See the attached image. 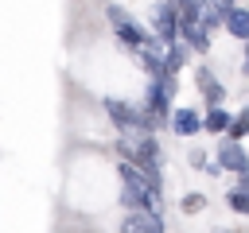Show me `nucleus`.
Listing matches in <instances>:
<instances>
[{
	"label": "nucleus",
	"instance_id": "1",
	"mask_svg": "<svg viewBox=\"0 0 249 233\" xmlns=\"http://www.w3.org/2000/svg\"><path fill=\"white\" fill-rule=\"evenodd\" d=\"M117 175H121V202L128 206V214H160L163 202L160 186H152L132 163H117Z\"/></svg>",
	"mask_w": 249,
	"mask_h": 233
},
{
	"label": "nucleus",
	"instance_id": "11",
	"mask_svg": "<svg viewBox=\"0 0 249 233\" xmlns=\"http://www.w3.org/2000/svg\"><path fill=\"white\" fill-rule=\"evenodd\" d=\"M202 128H206V132H214V136H226V128H230V113H226L222 105L206 109V113H202Z\"/></svg>",
	"mask_w": 249,
	"mask_h": 233
},
{
	"label": "nucleus",
	"instance_id": "16",
	"mask_svg": "<svg viewBox=\"0 0 249 233\" xmlns=\"http://www.w3.org/2000/svg\"><path fill=\"white\" fill-rule=\"evenodd\" d=\"M191 163H195L198 171H206V151H191Z\"/></svg>",
	"mask_w": 249,
	"mask_h": 233
},
{
	"label": "nucleus",
	"instance_id": "4",
	"mask_svg": "<svg viewBox=\"0 0 249 233\" xmlns=\"http://www.w3.org/2000/svg\"><path fill=\"white\" fill-rule=\"evenodd\" d=\"M175 89H179V82H175V78H163V82H148V89H144V105H140V109H144V116L152 120V128L167 124Z\"/></svg>",
	"mask_w": 249,
	"mask_h": 233
},
{
	"label": "nucleus",
	"instance_id": "14",
	"mask_svg": "<svg viewBox=\"0 0 249 233\" xmlns=\"http://www.w3.org/2000/svg\"><path fill=\"white\" fill-rule=\"evenodd\" d=\"M230 210L233 214H249V190H230Z\"/></svg>",
	"mask_w": 249,
	"mask_h": 233
},
{
	"label": "nucleus",
	"instance_id": "8",
	"mask_svg": "<svg viewBox=\"0 0 249 233\" xmlns=\"http://www.w3.org/2000/svg\"><path fill=\"white\" fill-rule=\"evenodd\" d=\"M195 85L202 89V97H206V109H214V105H222V101H226V85L214 78V70L198 66V70H195Z\"/></svg>",
	"mask_w": 249,
	"mask_h": 233
},
{
	"label": "nucleus",
	"instance_id": "10",
	"mask_svg": "<svg viewBox=\"0 0 249 233\" xmlns=\"http://www.w3.org/2000/svg\"><path fill=\"white\" fill-rule=\"evenodd\" d=\"M233 39H241V43H249V8H230V16H226V23H222Z\"/></svg>",
	"mask_w": 249,
	"mask_h": 233
},
{
	"label": "nucleus",
	"instance_id": "12",
	"mask_svg": "<svg viewBox=\"0 0 249 233\" xmlns=\"http://www.w3.org/2000/svg\"><path fill=\"white\" fill-rule=\"evenodd\" d=\"M160 58H163L167 74L175 78V74L183 70V62H187V47H183V43H171V47H163V54H160Z\"/></svg>",
	"mask_w": 249,
	"mask_h": 233
},
{
	"label": "nucleus",
	"instance_id": "17",
	"mask_svg": "<svg viewBox=\"0 0 249 233\" xmlns=\"http://www.w3.org/2000/svg\"><path fill=\"white\" fill-rule=\"evenodd\" d=\"M237 190H249V171H245V175H237Z\"/></svg>",
	"mask_w": 249,
	"mask_h": 233
},
{
	"label": "nucleus",
	"instance_id": "2",
	"mask_svg": "<svg viewBox=\"0 0 249 233\" xmlns=\"http://www.w3.org/2000/svg\"><path fill=\"white\" fill-rule=\"evenodd\" d=\"M105 19H109V27H113V35H117V43L136 58V54H144V50H163L156 39H152V31L140 23V19H132L121 4H109L105 8Z\"/></svg>",
	"mask_w": 249,
	"mask_h": 233
},
{
	"label": "nucleus",
	"instance_id": "6",
	"mask_svg": "<svg viewBox=\"0 0 249 233\" xmlns=\"http://www.w3.org/2000/svg\"><path fill=\"white\" fill-rule=\"evenodd\" d=\"M214 163H218V171H233V175H245V171H249V155H245V148L233 144V140H222V144H218Z\"/></svg>",
	"mask_w": 249,
	"mask_h": 233
},
{
	"label": "nucleus",
	"instance_id": "13",
	"mask_svg": "<svg viewBox=\"0 0 249 233\" xmlns=\"http://www.w3.org/2000/svg\"><path fill=\"white\" fill-rule=\"evenodd\" d=\"M241 136H249V109H241L237 116H230V128H226V140L241 144Z\"/></svg>",
	"mask_w": 249,
	"mask_h": 233
},
{
	"label": "nucleus",
	"instance_id": "15",
	"mask_svg": "<svg viewBox=\"0 0 249 233\" xmlns=\"http://www.w3.org/2000/svg\"><path fill=\"white\" fill-rule=\"evenodd\" d=\"M202 206H206V198H202V194H187V198H183V214H198Z\"/></svg>",
	"mask_w": 249,
	"mask_h": 233
},
{
	"label": "nucleus",
	"instance_id": "7",
	"mask_svg": "<svg viewBox=\"0 0 249 233\" xmlns=\"http://www.w3.org/2000/svg\"><path fill=\"white\" fill-rule=\"evenodd\" d=\"M167 124H171L175 136H198V132H202V113H198L195 105H179V109H171Z\"/></svg>",
	"mask_w": 249,
	"mask_h": 233
},
{
	"label": "nucleus",
	"instance_id": "9",
	"mask_svg": "<svg viewBox=\"0 0 249 233\" xmlns=\"http://www.w3.org/2000/svg\"><path fill=\"white\" fill-rule=\"evenodd\" d=\"M121 233H163V217L160 214H124Z\"/></svg>",
	"mask_w": 249,
	"mask_h": 233
},
{
	"label": "nucleus",
	"instance_id": "5",
	"mask_svg": "<svg viewBox=\"0 0 249 233\" xmlns=\"http://www.w3.org/2000/svg\"><path fill=\"white\" fill-rule=\"evenodd\" d=\"M152 39H156L160 47L179 43V16H175V8H171L167 0H160V4L152 8Z\"/></svg>",
	"mask_w": 249,
	"mask_h": 233
},
{
	"label": "nucleus",
	"instance_id": "3",
	"mask_svg": "<svg viewBox=\"0 0 249 233\" xmlns=\"http://www.w3.org/2000/svg\"><path fill=\"white\" fill-rule=\"evenodd\" d=\"M101 109H105V116L117 124V132H121V136H128V140L156 136V128H152V120L144 116V109H140V105L121 101V97H105V101H101Z\"/></svg>",
	"mask_w": 249,
	"mask_h": 233
}]
</instances>
